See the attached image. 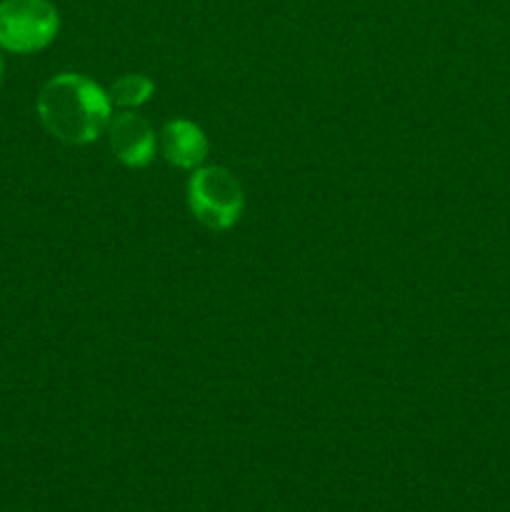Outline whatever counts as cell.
<instances>
[{
    "instance_id": "obj_7",
    "label": "cell",
    "mask_w": 510,
    "mask_h": 512,
    "mask_svg": "<svg viewBox=\"0 0 510 512\" xmlns=\"http://www.w3.org/2000/svg\"><path fill=\"white\" fill-rule=\"evenodd\" d=\"M0 78H3V58H0Z\"/></svg>"
},
{
    "instance_id": "obj_5",
    "label": "cell",
    "mask_w": 510,
    "mask_h": 512,
    "mask_svg": "<svg viewBox=\"0 0 510 512\" xmlns=\"http://www.w3.org/2000/svg\"><path fill=\"white\" fill-rule=\"evenodd\" d=\"M160 155L168 160L170 165L180 170H195L205 163L208 158V135L200 125H195L193 120L175 118L168 120L160 130L158 138Z\"/></svg>"
},
{
    "instance_id": "obj_2",
    "label": "cell",
    "mask_w": 510,
    "mask_h": 512,
    "mask_svg": "<svg viewBox=\"0 0 510 512\" xmlns=\"http://www.w3.org/2000/svg\"><path fill=\"white\" fill-rule=\"evenodd\" d=\"M185 195H188L190 215L213 233H225L233 228L245 210L243 185L223 165H200L190 170Z\"/></svg>"
},
{
    "instance_id": "obj_6",
    "label": "cell",
    "mask_w": 510,
    "mask_h": 512,
    "mask_svg": "<svg viewBox=\"0 0 510 512\" xmlns=\"http://www.w3.org/2000/svg\"><path fill=\"white\" fill-rule=\"evenodd\" d=\"M155 93V83L143 73L120 75L108 90L110 103L118 105L120 110H135L148 103Z\"/></svg>"
},
{
    "instance_id": "obj_1",
    "label": "cell",
    "mask_w": 510,
    "mask_h": 512,
    "mask_svg": "<svg viewBox=\"0 0 510 512\" xmlns=\"http://www.w3.org/2000/svg\"><path fill=\"white\" fill-rule=\"evenodd\" d=\"M38 118L55 140L68 145H88L105 135L113 103L108 90L80 73H60L40 88Z\"/></svg>"
},
{
    "instance_id": "obj_4",
    "label": "cell",
    "mask_w": 510,
    "mask_h": 512,
    "mask_svg": "<svg viewBox=\"0 0 510 512\" xmlns=\"http://www.w3.org/2000/svg\"><path fill=\"white\" fill-rule=\"evenodd\" d=\"M105 135L115 158L128 168H145L153 163L158 138L153 125L135 110H120L118 115H113Z\"/></svg>"
},
{
    "instance_id": "obj_3",
    "label": "cell",
    "mask_w": 510,
    "mask_h": 512,
    "mask_svg": "<svg viewBox=\"0 0 510 512\" xmlns=\"http://www.w3.org/2000/svg\"><path fill=\"white\" fill-rule=\"evenodd\" d=\"M60 30V15L50 0H3L0 3V48L10 53H38Z\"/></svg>"
}]
</instances>
